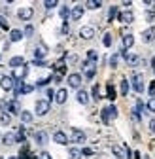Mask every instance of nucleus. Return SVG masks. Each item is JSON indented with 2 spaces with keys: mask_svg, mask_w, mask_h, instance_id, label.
Here are the masks:
<instances>
[{
  "mask_svg": "<svg viewBox=\"0 0 155 159\" xmlns=\"http://www.w3.org/2000/svg\"><path fill=\"white\" fill-rule=\"evenodd\" d=\"M151 40H153V30H151V29L144 30V32H142V42H144V44H149Z\"/></svg>",
  "mask_w": 155,
  "mask_h": 159,
  "instance_id": "24",
  "label": "nucleus"
},
{
  "mask_svg": "<svg viewBox=\"0 0 155 159\" xmlns=\"http://www.w3.org/2000/svg\"><path fill=\"white\" fill-rule=\"evenodd\" d=\"M76 98H78V102H80V104H87V102H89V95H87V91H83V89L78 91Z\"/></svg>",
  "mask_w": 155,
  "mask_h": 159,
  "instance_id": "20",
  "label": "nucleus"
},
{
  "mask_svg": "<svg viewBox=\"0 0 155 159\" xmlns=\"http://www.w3.org/2000/svg\"><path fill=\"white\" fill-rule=\"evenodd\" d=\"M80 36H82L83 40H91V38L95 36V29H93V27H82V29H80Z\"/></svg>",
  "mask_w": 155,
  "mask_h": 159,
  "instance_id": "13",
  "label": "nucleus"
},
{
  "mask_svg": "<svg viewBox=\"0 0 155 159\" xmlns=\"http://www.w3.org/2000/svg\"><path fill=\"white\" fill-rule=\"evenodd\" d=\"M132 44H134V36H132V34H125V36H123V49H125V51L131 49Z\"/></svg>",
  "mask_w": 155,
  "mask_h": 159,
  "instance_id": "21",
  "label": "nucleus"
},
{
  "mask_svg": "<svg viewBox=\"0 0 155 159\" xmlns=\"http://www.w3.org/2000/svg\"><path fill=\"white\" fill-rule=\"evenodd\" d=\"M100 116H102V121H104V123H110V119L117 117V106L110 104L108 108H104V110L100 112Z\"/></svg>",
  "mask_w": 155,
  "mask_h": 159,
  "instance_id": "1",
  "label": "nucleus"
},
{
  "mask_svg": "<svg viewBox=\"0 0 155 159\" xmlns=\"http://www.w3.org/2000/svg\"><path fill=\"white\" fill-rule=\"evenodd\" d=\"M49 82H51L49 78H42V80H38V84H36V85H38V87H44V85H47Z\"/></svg>",
  "mask_w": 155,
  "mask_h": 159,
  "instance_id": "39",
  "label": "nucleus"
},
{
  "mask_svg": "<svg viewBox=\"0 0 155 159\" xmlns=\"http://www.w3.org/2000/svg\"><path fill=\"white\" fill-rule=\"evenodd\" d=\"M102 6V2H99V0H89V2H85V8L89 10H99Z\"/></svg>",
  "mask_w": 155,
  "mask_h": 159,
  "instance_id": "26",
  "label": "nucleus"
},
{
  "mask_svg": "<svg viewBox=\"0 0 155 159\" xmlns=\"http://www.w3.org/2000/svg\"><path fill=\"white\" fill-rule=\"evenodd\" d=\"M132 89L136 91V93H144V89H146V85H144V78H142V74H138V72L132 74Z\"/></svg>",
  "mask_w": 155,
  "mask_h": 159,
  "instance_id": "2",
  "label": "nucleus"
},
{
  "mask_svg": "<svg viewBox=\"0 0 155 159\" xmlns=\"http://www.w3.org/2000/svg\"><path fill=\"white\" fill-rule=\"evenodd\" d=\"M32 32H34V29H32V27H30V25H29V27H27V29H25V34H27V36H30V34H32Z\"/></svg>",
  "mask_w": 155,
  "mask_h": 159,
  "instance_id": "45",
  "label": "nucleus"
},
{
  "mask_svg": "<svg viewBox=\"0 0 155 159\" xmlns=\"http://www.w3.org/2000/svg\"><path fill=\"white\" fill-rule=\"evenodd\" d=\"M115 13H117V8H115V6H112V8H110V13H108V19H110V21H112V19L115 17Z\"/></svg>",
  "mask_w": 155,
  "mask_h": 159,
  "instance_id": "40",
  "label": "nucleus"
},
{
  "mask_svg": "<svg viewBox=\"0 0 155 159\" xmlns=\"http://www.w3.org/2000/svg\"><path fill=\"white\" fill-rule=\"evenodd\" d=\"M57 4H59V2H57V0H47V2H44V6H46L47 10H51V8H55Z\"/></svg>",
  "mask_w": 155,
  "mask_h": 159,
  "instance_id": "38",
  "label": "nucleus"
},
{
  "mask_svg": "<svg viewBox=\"0 0 155 159\" xmlns=\"http://www.w3.org/2000/svg\"><path fill=\"white\" fill-rule=\"evenodd\" d=\"M25 36V32L23 30H19V29H13V30H10V42H19Z\"/></svg>",
  "mask_w": 155,
  "mask_h": 159,
  "instance_id": "18",
  "label": "nucleus"
},
{
  "mask_svg": "<svg viewBox=\"0 0 155 159\" xmlns=\"http://www.w3.org/2000/svg\"><path fill=\"white\" fill-rule=\"evenodd\" d=\"M83 11H85V6L78 4V6H74V8H72V13H70V17L74 19V21H80V19H82V15H83Z\"/></svg>",
  "mask_w": 155,
  "mask_h": 159,
  "instance_id": "10",
  "label": "nucleus"
},
{
  "mask_svg": "<svg viewBox=\"0 0 155 159\" xmlns=\"http://www.w3.org/2000/svg\"><path fill=\"white\" fill-rule=\"evenodd\" d=\"M27 74H29V66L27 65L25 66H19V68L13 70V80H15V82H23V80L27 78Z\"/></svg>",
  "mask_w": 155,
  "mask_h": 159,
  "instance_id": "7",
  "label": "nucleus"
},
{
  "mask_svg": "<svg viewBox=\"0 0 155 159\" xmlns=\"http://www.w3.org/2000/svg\"><path fill=\"white\" fill-rule=\"evenodd\" d=\"M66 82H68V85H70L72 89H80V85H82V74H78V72L68 74Z\"/></svg>",
  "mask_w": 155,
  "mask_h": 159,
  "instance_id": "5",
  "label": "nucleus"
},
{
  "mask_svg": "<svg viewBox=\"0 0 155 159\" xmlns=\"http://www.w3.org/2000/svg\"><path fill=\"white\" fill-rule=\"evenodd\" d=\"M51 98H55V93L53 89H47V101H51Z\"/></svg>",
  "mask_w": 155,
  "mask_h": 159,
  "instance_id": "43",
  "label": "nucleus"
},
{
  "mask_svg": "<svg viewBox=\"0 0 155 159\" xmlns=\"http://www.w3.org/2000/svg\"><path fill=\"white\" fill-rule=\"evenodd\" d=\"M0 29H4V30L10 29V25H8V21H6V17H2V15H0Z\"/></svg>",
  "mask_w": 155,
  "mask_h": 159,
  "instance_id": "37",
  "label": "nucleus"
},
{
  "mask_svg": "<svg viewBox=\"0 0 155 159\" xmlns=\"http://www.w3.org/2000/svg\"><path fill=\"white\" fill-rule=\"evenodd\" d=\"M66 98H68V91L66 89H59V91L55 93V102L57 104H64Z\"/></svg>",
  "mask_w": 155,
  "mask_h": 159,
  "instance_id": "12",
  "label": "nucleus"
},
{
  "mask_svg": "<svg viewBox=\"0 0 155 159\" xmlns=\"http://www.w3.org/2000/svg\"><path fill=\"white\" fill-rule=\"evenodd\" d=\"M148 93H149V97H155V82H151V84H149V89H148Z\"/></svg>",
  "mask_w": 155,
  "mask_h": 159,
  "instance_id": "41",
  "label": "nucleus"
},
{
  "mask_svg": "<svg viewBox=\"0 0 155 159\" xmlns=\"http://www.w3.org/2000/svg\"><path fill=\"white\" fill-rule=\"evenodd\" d=\"M21 121H23V123H30V121H32V114L27 112V110H23V112H21Z\"/></svg>",
  "mask_w": 155,
  "mask_h": 159,
  "instance_id": "27",
  "label": "nucleus"
},
{
  "mask_svg": "<svg viewBox=\"0 0 155 159\" xmlns=\"http://www.w3.org/2000/svg\"><path fill=\"white\" fill-rule=\"evenodd\" d=\"M38 159H51V155H49L47 152H42L40 155H38Z\"/></svg>",
  "mask_w": 155,
  "mask_h": 159,
  "instance_id": "42",
  "label": "nucleus"
},
{
  "mask_svg": "<svg viewBox=\"0 0 155 159\" xmlns=\"http://www.w3.org/2000/svg\"><path fill=\"white\" fill-rule=\"evenodd\" d=\"M121 95L123 97L129 95V82H127V80H121Z\"/></svg>",
  "mask_w": 155,
  "mask_h": 159,
  "instance_id": "31",
  "label": "nucleus"
},
{
  "mask_svg": "<svg viewBox=\"0 0 155 159\" xmlns=\"http://www.w3.org/2000/svg\"><path fill=\"white\" fill-rule=\"evenodd\" d=\"M36 114L38 116H46L47 112H49V101L47 98H42V101H36Z\"/></svg>",
  "mask_w": 155,
  "mask_h": 159,
  "instance_id": "4",
  "label": "nucleus"
},
{
  "mask_svg": "<svg viewBox=\"0 0 155 159\" xmlns=\"http://www.w3.org/2000/svg\"><path fill=\"white\" fill-rule=\"evenodd\" d=\"M0 87H2L4 91H11V89L15 87L13 76H2V78H0Z\"/></svg>",
  "mask_w": 155,
  "mask_h": 159,
  "instance_id": "6",
  "label": "nucleus"
},
{
  "mask_svg": "<svg viewBox=\"0 0 155 159\" xmlns=\"http://www.w3.org/2000/svg\"><path fill=\"white\" fill-rule=\"evenodd\" d=\"M146 108H148L151 114H155V97H149V98H148V102H146Z\"/></svg>",
  "mask_w": 155,
  "mask_h": 159,
  "instance_id": "28",
  "label": "nucleus"
},
{
  "mask_svg": "<svg viewBox=\"0 0 155 159\" xmlns=\"http://www.w3.org/2000/svg\"><path fill=\"white\" fill-rule=\"evenodd\" d=\"M149 131H151V133H155V117L149 121Z\"/></svg>",
  "mask_w": 155,
  "mask_h": 159,
  "instance_id": "44",
  "label": "nucleus"
},
{
  "mask_svg": "<svg viewBox=\"0 0 155 159\" xmlns=\"http://www.w3.org/2000/svg\"><path fill=\"white\" fill-rule=\"evenodd\" d=\"M70 140L76 142V144H83V142L87 140V136H85V133L80 131V129H72V133H70Z\"/></svg>",
  "mask_w": 155,
  "mask_h": 159,
  "instance_id": "3",
  "label": "nucleus"
},
{
  "mask_svg": "<svg viewBox=\"0 0 155 159\" xmlns=\"http://www.w3.org/2000/svg\"><path fill=\"white\" fill-rule=\"evenodd\" d=\"M117 61H119V57H117V55H112V57H110V66L115 68V66H117Z\"/></svg>",
  "mask_w": 155,
  "mask_h": 159,
  "instance_id": "36",
  "label": "nucleus"
},
{
  "mask_svg": "<svg viewBox=\"0 0 155 159\" xmlns=\"http://www.w3.org/2000/svg\"><path fill=\"white\" fill-rule=\"evenodd\" d=\"M59 13H61V17H63V19H64V21H66V19L70 17V13H72V11H70L68 8H61V11H59Z\"/></svg>",
  "mask_w": 155,
  "mask_h": 159,
  "instance_id": "34",
  "label": "nucleus"
},
{
  "mask_svg": "<svg viewBox=\"0 0 155 159\" xmlns=\"http://www.w3.org/2000/svg\"><path fill=\"white\" fill-rule=\"evenodd\" d=\"M87 59H89V63H95L96 59H99V55H96L95 49H89V51H87Z\"/></svg>",
  "mask_w": 155,
  "mask_h": 159,
  "instance_id": "32",
  "label": "nucleus"
},
{
  "mask_svg": "<svg viewBox=\"0 0 155 159\" xmlns=\"http://www.w3.org/2000/svg\"><path fill=\"white\" fill-rule=\"evenodd\" d=\"M102 44H104L106 48H110V46H112V34H104V38H102Z\"/></svg>",
  "mask_w": 155,
  "mask_h": 159,
  "instance_id": "35",
  "label": "nucleus"
},
{
  "mask_svg": "<svg viewBox=\"0 0 155 159\" xmlns=\"http://www.w3.org/2000/svg\"><path fill=\"white\" fill-rule=\"evenodd\" d=\"M8 159H17V157H8Z\"/></svg>",
  "mask_w": 155,
  "mask_h": 159,
  "instance_id": "47",
  "label": "nucleus"
},
{
  "mask_svg": "<svg viewBox=\"0 0 155 159\" xmlns=\"http://www.w3.org/2000/svg\"><path fill=\"white\" fill-rule=\"evenodd\" d=\"M47 55V49H46V46H38L36 49H34V61H42V59Z\"/></svg>",
  "mask_w": 155,
  "mask_h": 159,
  "instance_id": "16",
  "label": "nucleus"
},
{
  "mask_svg": "<svg viewBox=\"0 0 155 159\" xmlns=\"http://www.w3.org/2000/svg\"><path fill=\"white\" fill-rule=\"evenodd\" d=\"M93 98H95V101L100 98V87L99 85H93Z\"/></svg>",
  "mask_w": 155,
  "mask_h": 159,
  "instance_id": "33",
  "label": "nucleus"
},
{
  "mask_svg": "<svg viewBox=\"0 0 155 159\" xmlns=\"http://www.w3.org/2000/svg\"><path fill=\"white\" fill-rule=\"evenodd\" d=\"M68 157H70V159H82V157H83V152H82L80 148H70V150H68Z\"/></svg>",
  "mask_w": 155,
  "mask_h": 159,
  "instance_id": "22",
  "label": "nucleus"
},
{
  "mask_svg": "<svg viewBox=\"0 0 155 159\" xmlns=\"http://www.w3.org/2000/svg\"><path fill=\"white\" fill-rule=\"evenodd\" d=\"M106 93H108L106 97L110 98V101H113V98H115V89H113V85H112V84H108V85H106Z\"/></svg>",
  "mask_w": 155,
  "mask_h": 159,
  "instance_id": "29",
  "label": "nucleus"
},
{
  "mask_svg": "<svg viewBox=\"0 0 155 159\" xmlns=\"http://www.w3.org/2000/svg\"><path fill=\"white\" fill-rule=\"evenodd\" d=\"M34 140H36L38 144H46V142H47V134H46L44 131H38V133H34Z\"/></svg>",
  "mask_w": 155,
  "mask_h": 159,
  "instance_id": "23",
  "label": "nucleus"
},
{
  "mask_svg": "<svg viewBox=\"0 0 155 159\" xmlns=\"http://www.w3.org/2000/svg\"><path fill=\"white\" fill-rule=\"evenodd\" d=\"M8 112H10V116H11V114H19V116H21L23 110H21V106H19L17 101H10V102H8Z\"/></svg>",
  "mask_w": 155,
  "mask_h": 159,
  "instance_id": "17",
  "label": "nucleus"
},
{
  "mask_svg": "<svg viewBox=\"0 0 155 159\" xmlns=\"http://www.w3.org/2000/svg\"><path fill=\"white\" fill-rule=\"evenodd\" d=\"M0 123H2V125H10L11 123V116L8 112H2V114H0Z\"/></svg>",
  "mask_w": 155,
  "mask_h": 159,
  "instance_id": "25",
  "label": "nucleus"
},
{
  "mask_svg": "<svg viewBox=\"0 0 155 159\" xmlns=\"http://www.w3.org/2000/svg\"><path fill=\"white\" fill-rule=\"evenodd\" d=\"M53 142H55V144H61V146L68 144V136H66V133H63V131H55V133H53Z\"/></svg>",
  "mask_w": 155,
  "mask_h": 159,
  "instance_id": "9",
  "label": "nucleus"
},
{
  "mask_svg": "<svg viewBox=\"0 0 155 159\" xmlns=\"http://www.w3.org/2000/svg\"><path fill=\"white\" fill-rule=\"evenodd\" d=\"M83 70H85V78L87 80H91L93 76H95V72H96V68H95V63H83Z\"/></svg>",
  "mask_w": 155,
  "mask_h": 159,
  "instance_id": "14",
  "label": "nucleus"
},
{
  "mask_svg": "<svg viewBox=\"0 0 155 159\" xmlns=\"http://www.w3.org/2000/svg\"><path fill=\"white\" fill-rule=\"evenodd\" d=\"M112 152H113V155H115V157H119V159H123V157H125V152H123L119 146H112Z\"/></svg>",
  "mask_w": 155,
  "mask_h": 159,
  "instance_id": "30",
  "label": "nucleus"
},
{
  "mask_svg": "<svg viewBox=\"0 0 155 159\" xmlns=\"http://www.w3.org/2000/svg\"><path fill=\"white\" fill-rule=\"evenodd\" d=\"M10 66L15 70V68H19V66H25V59L21 57V55H17V57H11L10 59Z\"/></svg>",
  "mask_w": 155,
  "mask_h": 159,
  "instance_id": "15",
  "label": "nucleus"
},
{
  "mask_svg": "<svg viewBox=\"0 0 155 159\" xmlns=\"http://www.w3.org/2000/svg\"><path fill=\"white\" fill-rule=\"evenodd\" d=\"M83 152V155H93V150L91 148H85V150H82Z\"/></svg>",
  "mask_w": 155,
  "mask_h": 159,
  "instance_id": "46",
  "label": "nucleus"
},
{
  "mask_svg": "<svg viewBox=\"0 0 155 159\" xmlns=\"http://www.w3.org/2000/svg\"><path fill=\"white\" fill-rule=\"evenodd\" d=\"M32 15H34V10L32 8H21V10L17 11V17L21 19V21H30Z\"/></svg>",
  "mask_w": 155,
  "mask_h": 159,
  "instance_id": "8",
  "label": "nucleus"
},
{
  "mask_svg": "<svg viewBox=\"0 0 155 159\" xmlns=\"http://www.w3.org/2000/svg\"><path fill=\"white\" fill-rule=\"evenodd\" d=\"M2 142H4L6 146L15 144V142H17V134H13V133H6V134L2 136Z\"/></svg>",
  "mask_w": 155,
  "mask_h": 159,
  "instance_id": "19",
  "label": "nucleus"
},
{
  "mask_svg": "<svg viewBox=\"0 0 155 159\" xmlns=\"http://www.w3.org/2000/svg\"><path fill=\"white\" fill-rule=\"evenodd\" d=\"M119 21H121V23H127V25H129V23H132V21H134V13H132L131 10L121 11V13H119Z\"/></svg>",
  "mask_w": 155,
  "mask_h": 159,
  "instance_id": "11",
  "label": "nucleus"
}]
</instances>
